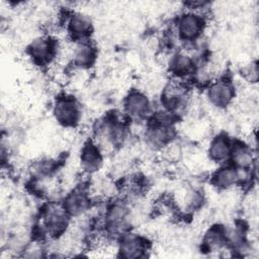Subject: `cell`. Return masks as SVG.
Here are the masks:
<instances>
[{
    "label": "cell",
    "instance_id": "cell-1",
    "mask_svg": "<svg viewBox=\"0 0 259 259\" xmlns=\"http://www.w3.org/2000/svg\"><path fill=\"white\" fill-rule=\"evenodd\" d=\"M72 220L61 199H48L38 210L37 223L34 229L37 234L35 238L59 241L68 234Z\"/></svg>",
    "mask_w": 259,
    "mask_h": 259
},
{
    "label": "cell",
    "instance_id": "cell-2",
    "mask_svg": "<svg viewBox=\"0 0 259 259\" xmlns=\"http://www.w3.org/2000/svg\"><path fill=\"white\" fill-rule=\"evenodd\" d=\"M92 138L104 152L117 151L130 138V120L121 111H109L96 120Z\"/></svg>",
    "mask_w": 259,
    "mask_h": 259
},
{
    "label": "cell",
    "instance_id": "cell-3",
    "mask_svg": "<svg viewBox=\"0 0 259 259\" xmlns=\"http://www.w3.org/2000/svg\"><path fill=\"white\" fill-rule=\"evenodd\" d=\"M178 117L160 108L154 110L146 120L143 141L146 147L155 152H163L177 139Z\"/></svg>",
    "mask_w": 259,
    "mask_h": 259
},
{
    "label": "cell",
    "instance_id": "cell-4",
    "mask_svg": "<svg viewBox=\"0 0 259 259\" xmlns=\"http://www.w3.org/2000/svg\"><path fill=\"white\" fill-rule=\"evenodd\" d=\"M207 27L205 13L184 9L173 21V34L184 48L195 46Z\"/></svg>",
    "mask_w": 259,
    "mask_h": 259
},
{
    "label": "cell",
    "instance_id": "cell-5",
    "mask_svg": "<svg viewBox=\"0 0 259 259\" xmlns=\"http://www.w3.org/2000/svg\"><path fill=\"white\" fill-rule=\"evenodd\" d=\"M62 42L52 33H44L33 37L25 48V55L30 63L40 69L56 65Z\"/></svg>",
    "mask_w": 259,
    "mask_h": 259
},
{
    "label": "cell",
    "instance_id": "cell-6",
    "mask_svg": "<svg viewBox=\"0 0 259 259\" xmlns=\"http://www.w3.org/2000/svg\"><path fill=\"white\" fill-rule=\"evenodd\" d=\"M191 88L186 81L171 79L166 82L159 94L160 108L179 116L190 104Z\"/></svg>",
    "mask_w": 259,
    "mask_h": 259
},
{
    "label": "cell",
    "instance_id": "cell-7",
    "mask_svg": "<svg viewBox=\"0 0 259 259\" xmlns=\"http://www.w3.org/2000/svg\"><path fill=\"white\" fill-rule=\"evenodd\" d=\"M51 110L55 121L66 130L77 127L83 118L81 102L71 93H59L54 98Z\"/></svg>",
    "mask_w": 259,
    "mask_h": 259
},
{
    "label": "cell",
    "instance_id": "cell-8",
    "mask_svg": "<svg viewBox=\"0 0 259 259\" xmlns=\"http://www.w3.org/2000/svg\"><path fill=\"white\" fill-rule=\"evenodd\" d=\"M71 41V40H70ZM66 57L67 64L79 71H88L96 63L98 49L91 38L71 41L66 47L62 46L61 58Z\"/></svg>",
    "mask_w": 259,
    "mask_h": 259
},
{
    "label": "cell",
    "instance_id": "cell-9",
    "mask_svg": "<svg viewBox=\"0 0 259 259\" xmlns=\"http://www.w3.org/2000/svg\"><path fill=\"white\" fill-rule=\"evenodd\" d=\"M253 170H244L232 163L225 162L215 168L209 177L210 185L220 191H229L243 186L251 180Z\"/></svg>",
    "mask_w": 259,
    "mask_h": 259
},
{
    "label": "cell",
    "instance_id": "cell-10",
    "mask_svg": "<svg viewBox=\"0 0 259 259\" xmlns=\"http://www.w3.org/2000/svg\"><path fill=\"white\" fill-rule=\"evenodd\" d=\"M204 88V96L207 103L219 110L227 109L234 103L237 96L236 85L227 75L218 76Z\"/></svg>",
    "mask_w": 259,
    "mask_h": 259
},
{
    "label": "cell",
    "instance_id": "cell-11",
    "mask_svg": "<svg viewBox=\"0 0 259 259\" xmlns=\"http://www.w3.org/2000/svg\"><path fill=\"white\" fill-rule=\"evenodd\" d=\"M72 219H81L89 213L94 205L91 187L88 183L80 182L69 189L61 199Z\"/></svg>",
    "mask_w": 259,
    "mask_h": 259
},
{
    "label": "cell",
    "instance_id": "cell-12",
    "mask_svg": "<svg viewBox=\"0 0 259 259\" xmlns=\"http://www.w3.org/2000/svg\"><path fill=\"white\" fill-rule=\"evenodd\" d=\"M153 111V102L143 89L132 88L123 96L121 112L130 121L147 120Z\"/></svg>",
    "mask_w": 259,
    "mask_h": 259
},
{
    "label": "cell",
    "instance_id": "cell-13",
    "mask_svg": "<svg viewBox=\"0 0 259 259\" xmlns=\"http://www.w3.org/2000/svg\"><path fill=\"white\" fill-rule=\"evenodd\" d=\"M151 243L144 235L130 230L116 239V255L124 259L145 258L150 252Z\"/></svg>",
    "mask_w": 259,
    "mask_h": 259
},
{
    "label": "cell",
    "instance_id": "cell-14",
    "mask_svg": "<svg viewBox=\"0 0 259 259\" xmlns=\"http://www.w3.org/2000/svg\"><path fill=\"white\" fill-rule=\"evenodd\" d=\"M166 71L171 79L186 81L191 79L197 66V58L188 50L173 51L166 60Z\"/></svg>",
    "mask_w": 259,
    "mask_h": 259
},
{
    "label": "cell",
    "instance_id": "cell-15",
    "mask_svg": "<svg viewBox=\"0 0 259 259\" xmlns=\"http://www.w3.org/2000/svg\"><path fill=\"white\" fill-rule=\"evenodd\" d=\"M79 167L83 174L93 176L104 166L105 152L93 138H88L82 143L78 157Z\"/></svg>",
    "mask_w": 259,
    "mask_h": 259
},
{
    "label": "cell",
    "instance_id": "cell-16",
    "mask_svg": "<svg viewBox=\"0 0 259 259\" xmlns=\"http://www.w3.org/2000/svg\"><path fill=\"white\" fill-rule=\"evenodd\" d=\"M65 32L71 41L91 38L94 31V22L87 13L79 10L69 11L64 21Z\"/></svg>",
    "mask_w": 259,
    "mask_h": 259
},
{
    "label": "cell",
    "instance_id": "cell-17",
    "mask_svg": "<svg viewBox=\"0 0 259 259\" xmlns=\"http://www.w3.org/2000/svg\"><path fill=\"white\" fill-rule=\"evenodd\" d=\"M229 251L228 227L221 223L209 226L201 238V251L207 253H218Z\"/></svg>",
    "mask_w": 259,
    "mask_h": 259
},
{
    "label": "cell",
    "instance_id": "cell-18",
    "mask_svg": "<svg viewBox=\"0 0 259 259\" xmlns=\"http://www.w3.org/2000/svg\"><path fill=\"white\" fill-rule=\"evenodd\" d=\"M233 139L227 132H220L215 134L206 147V157L209 161L215 164H223L229 161Z\"/></svg>",
    "mask_w": 259,
    "mask_h": 259
},
{
    "label": "cell",
    "instance_id": "cell-19",
    "mask_svg": "<svg viewBox=\"0 0 259 259\" xmlns=\"http://www.w3.org/2000/svg\"><path fill=\"white\" fill-rule=\"evenodd\" d=\"M229 162L244 170H254L256 155L252 146L240 139H233Z\"/></svg>",
    "mask_w": 259,
    "mask_h": 259
},
{
    "label": "cell",
    "instance_id": "cell-20",
    "mask_svg": "<svg viewBox=\"0 0 259 259\" xmlns=\"http://www.w3.org/2000/svg\"><path fill=\"white\" fill-rule=\"evenodd\" d=\"M240 74L246 82L250 83L251 85L256 84L258 81V75H259L257 60H253V61L245 64L243 66V68L241 69Z\"/></svg>",
    "mask_w": 259,
    "mask_h": 259
}]
</instances>
